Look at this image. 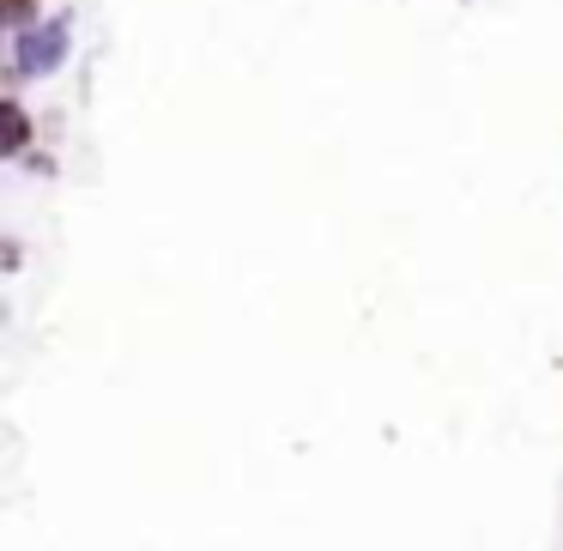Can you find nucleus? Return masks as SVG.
I'll return each instance as SVG.
<instances>
[{"mask_svg":"<svg viewBox=\"0 0 563 551\" xmlns=\"http://www.w3.org/2000/svg\"><path fill=\"white\" fill-rule=\"evenodd\" d=\"M62 55H67V25H43L19 43V74H49Z\"/></svg>","mask_w":563,"mask_h":551,"instance_id":"obj_1","label":"nucleus"},{"mask_svg":"<svg viewBox=\"0 0 563 551\" xmlns=\"http://www.w3.org/2000/svg\"><path fill=\"white\" fill-rule=\"evenodd\" d=\"M19 146H25V115L7 103V152H19Z\"/></svg>","mask_w":563,"mask_h":551,"instance_id":"obj_2","label":"nucleus"},{"mask_svg":"<svg viewBox=\"0 0 563 551\" xmlns=\"http://www.w3.org/2000/svg\"><path fill=\"white\" fill-rule=\"evenodd\" d=\"M7 19H13V25H25V19H31V0H7Z\"/></svg>","mask_w":563,"mask_h":551,"instance_id":"obj_3","label":"nucleus"}]
</instances>
